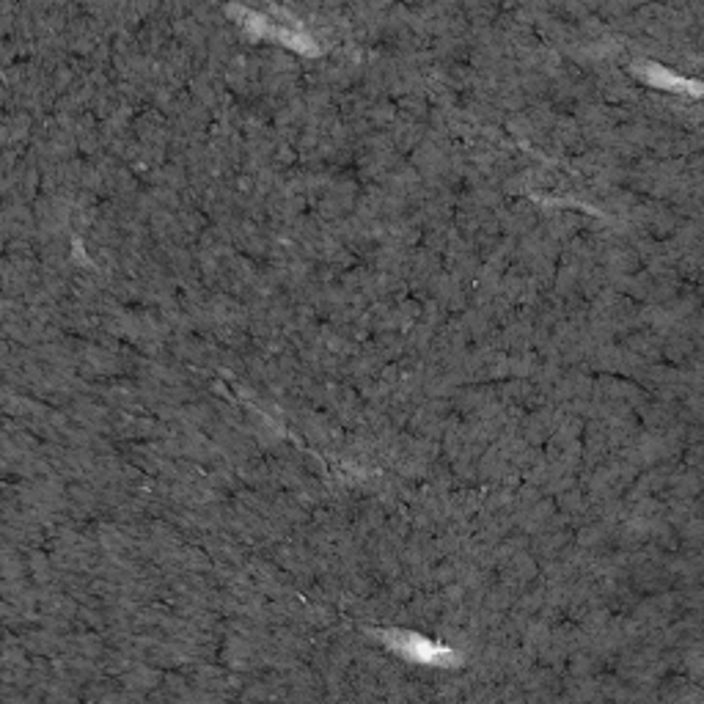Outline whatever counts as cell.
I'll list each match as a JSON object with an SVG mask.
<instances>
[{
	"mask_svg": "<svg viewBox=\"0 0 704 704\" xmlns=\"http://www.w3.org/2000/svg\"><path fill=\"white\" fill-rule=\"evenodd\" d=\"M639 72L644 74V80L649 86H658V88H666V91H691V94H699V83L693 80H685L680 74H674L663 66H655V64H641Z\"/></svg>",
	"mask_w": 704,
	"mask_h": 704,
	"instance_id": "cell-1",
	"label": "cell"
}]
</instances>
